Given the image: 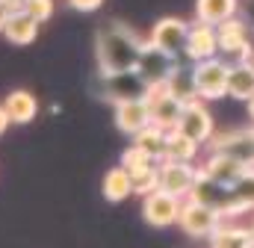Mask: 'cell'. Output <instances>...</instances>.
I'll return each instance as SVG.
<instances>
[{"label": "cell", "mask_w": 254, "mask_h": 248, "mask_svg": "<svg viewBox=\"0 0 254 248\" xmlns=\"http://www.w3.org/2000/svg\"><path fill=\"white\" fill-rule=\"evenodd\" d=\"M9 15H12V12H9V9H6L3 3H0V33L6 30V24H9Z\"/></svg>", "instance_id": "f1b7e54d"}, {"label": "cell", "mask_w": 254, "mask_h": 248, "mask_svg": "<svg viewBox=\"0 0 254 248\" xmlns=\"http://www.w3.org/2000/svg\"><path fill=\"white\" fill-rule=\"evenodd\" d=\"M160 160H154L148 151H142L139 145H130L122 151V166H125L130 175H136V172H145V169H151V166H157Z\"/></svg>", "instance_id": "7402d4cb"}, {"label": "cell", "mask_w": 254, "mask_h": 248, "mask_svg": "<svg viewBox=\"0 0 254 248\" xmlns=\"http://www.w3.org/2000/svg\"><path fill=\"white\" fill-rule=\"evenodd\" d=\"M228 95L237 101H249L254 95V65L249 62H234L228 74Z\"/></svg>", "instance_id": "9a60e30c"}, {"label": "cell", "mask_w": 254, "mask_h": 248, "mask_svg": "<svg viewBox=\"0 0 254 248\" xmlns=\"http://www.w3.org/2000/svg\"><path fill=\"white\" fill-rule=\"evenodd\" d=\"M116 127L125 133V136H136L142 127L151 124V104L142 98V95H133V98H122L116 101Z\"/></svg>", "instance_id": "52a82bcc"}, {"label": "cell", "mask_w": 254, "mask_h": 248, "mask_svg": "<svg viewBox=\"0 0 254 248\" xmlns=\"http://www.w3.org/2000/svg\"><path fill=\"white\" fill-rule=\"evenodd\" d=\"M9 124H12V116H9V113H6V107L0 104V136L9 130Z\"/></svg>", "instance_id": "4316f807"}, {"label": "cell", "mask_w": 254, "mask_h": 248, "mask_svg": "<svg viewBox=\"0 0 254 248\" xmlns=\"http://www.w3.org/2000/svg\"><path fill=\"white\" fill-rule=\"evenodd\" d=\"M252 65H254V54H252Z\"/></svg>", "instance_id": "1f68e13d"}, {"label": "cell", "mask_w": 254, "mask_h": 248, "mask_svg": "<svg viewBox=\"0 0 254 248\" xmlns=\"http://www.w3.org/2000/svg\"><path fill=\"white\" fill-rule=\"evenodd\" d=\"M201 142H195L192 136H187L184 130H169V139H166V157L163 160H181V163H192L195 154H198Z\"/></svg>", "instance_id": "ac0fdd59"}, {"label": "cell", "mask_w": 254, "mask_h": 248, "mask_svg": "<svg viewBox=\"0 0 254 248\" xmlns=\"http://www.w3.org/2000/svg\"><path fill=\"white\" fill-rule=\"evenodd\" d=\"M246 169H252V166H246V163H240V160H234L228 154H219V151H210V157L201 163V175L204 178H210L216 184H225V186H234L243 178Z\"/></svg>", "instance_id": "8fae6325"}, {"label": "cell", "mask_w": 254, "mask_h": 248, "mask_svg": "<svg viewBox=\"0 0 254 248\" xmlns=\"http://www.w3.org/2000/svg\"><path fill=\"white\" fill-rule=\"evenodd\" d=\"M187 33H190V24L181 21V18H160L151 30V45L166 54V57H178L187 45Z\"/></svg>", "instance_id": "8992f818"}, {"label": "cell", "mask_w": 254, "mask_h": 248, "mask_svg": "<svg viewBox=\"0 0 254 248\" xmlns=\"http://www.w3.org/2000/svg\"><path fill=\"white\" fill-rule=\"evenodd\" d=\"M101 192H104V198H107V201L122 204L125 198H130V192H133V175L127 172L122 163H119L116 169H107L104 184H101Z\"/></svg>", "instance_id": "5bb4252c"}, {"label": "cell", "mask_w": 254, "mask_h": 248, "mask_svg": "<svg viewBox=\"0 0 254 248\" xmlns=\"http://www.w3.org/2000/svg\"><path fill=\"white\" fill-rule=\"evenodd\" d=\"M195 15H198V21L219 27L222 21L237 15V0H195Z\"/></svg>", "instance_id": "d6986e66"}, {"label": "cell", "mask_w": 254, "mask_h": 248, "mask_svg": "<svg viewBox=\"0 0 254 248\" xmlns=\"http://www.w3.org/2000/svg\"><path fill=\"white\" fill-rule=\"evenodd\" d=\"M169 77V86H172V95H178L184 104L187 101H195L198 92H195V80H192V68H181V65H172L166 71Z\"/></svg>", "instance_id": "44dd1931"}, {"label": "cell", "mask_w": 254, "mask_h": 248, "mask_svg": "<svg viewBox=\"0 0 254 248\" xmlns=\"http://www.w3.org/2000/svg\"><path fill=\"white\" fill-rule=\"evenodd\" d=\"M181 207H184V198L172 195L169 189H154L142 198V219L151 228H172L181 219Z\"/></svg>", "instance_id": "277c9868"}, {"label": "cell", "mask_w": 254, "mask_h": 248, "mask_svg": "<svg viewBox=\"0 0 254 248\" xmlns=\"http://www.w3.org/2000/svg\"><path fill=\"white\" fill-rule=\"evenodd\" d=\"M181 231L190 234L192 240H210L222 225H225V216L210 207V204H201L195 198H187L184 207H181V219H178Z\"/></svg>", "instance_id": "7a4b0ae2"}, {"label": "cell", "mask_w": 254, "mask_h": 248, "mask_svg": "<svg viewBox=\"0 0 254 248\" xmlns=\"http://www.w3.org/2000/svg\"><path fill=\"white\" fill-rule=\"evenodd\" d=\"M201 178V166L181 160H160V189H169L178 198H190Z\"/></svg>", "instance_id": "5b68a950"}, {"label": "cell", "mask_w": 254, "mask_h": 248, "mask_svg": "<svg viewBox=\"0 0 254 248\" xmlns=\"http://www.w3.org/2000/svg\"><path fill=\"white\" fill-rule=\"evenodd\" d=\"M154 189H160V163L157 166H151V169H145V172H136L133 175V192L136 195H148V192H154Z\"/></svg>", "instance_id": "cb8c5ba5"}, {"label": "cell", "mask_w": 254, "mask_h": 248, "mask_svg": "<svg viewBox=\"0 0 254 248\" xmlns=\"http://www.w3.org/2000/svg\"><path fill=\"white\" fill-rule=\"evenodd\" d=\"M234 195H237V204L243 213L254 210V166L243 172V178L234 184Z\"/></svg>", "instance_id": "603a6c76"}, {"label": "cell", "mask_w": 254, "mask_h": 248, "mask_svg": "<svg viewBox=\"0 0 254 248\" xmlns=\"http://www.w3.org/2000/svg\"><path fill=\"white\" fill-rule=\"evenodd\" d=\"M101 3L104 0H68V6L77 12H95V9H101Z\"/></svg>", "instance_id": "484cf974"}, {"label": "cell", "mask_w": 254, "mask_h": 248, "mask_svg": "<svg viewBox=\"0 0 254 248\" xmlns=\"http://www.w3.org/2000/svg\"><path fill=\"white\" fill-rule=\"evenodd\" d=\"M133 139V145H139L142 151H148L154 160H163L166 157V139H169V130L166 127H160V124H148V127H142L136 136H130Z\"/></svg>", "instance_id": "e0dca14e"}, {"label": "cell", "mask_w": 254, "mask_h": 248, "mask_svg": "<svg viewBox=\"0 0 254 248\" xmlns=\"http://www.w3.org/2000/svg\"><path fill=\"white\" fill-rule=\"evenodd\" d=\"M246 248H254V237H252V240H249V246H246Z\"/></svg>", "instance_id": "4dcf8cb0"}, {"label": "cell", "mask_w": 254, "mask_h": 248, "mask_svg": "<svg viewBox=\"0 0 254 248\" xmlns=\"http://www.w3.org/2000/svg\"><path fill=\"white\" fill-rule=\"evenodd\" d=\"M228 74H231V65L225 60H219V57L195 62V65H192V80H195L198 98L216 101V98L228 95Z\"/></svg>", "instance_id": "3957f363"}, {"label": "cell", "mask_w": 254, "mask_h": 248, "mask_svg": "<svg viewBox=\"0 0 254 248\" xmlns=\"http://www.w3.org/2000/svg\"><path fill=\"white\" fill-rule=\"evenodd\" d=\"M181 116H184V101L178 95H172V92L151 104V122L166 127V130H175L178 122H181Z\"/></svg>", "instance_id": "2e32d148"}, {"label": "cell", "mask_w": 254, "mask_h": 248, "mask_svg": "<svg viewBox=\"0 0 254 248\" xmlns=\"http://www.w3.org/2000/svg\"><path fill=\"white\" fill-rule=\"evenodd\" d=\"M9 12H18V9H24V0H0Z\"/></svg>", "instance_id": "83f0119b"}, {"label": "cell", "mask_w": 254, "mask_h": 248, "mask_svg": "<svg viewBox=\"0 0 254 248\" xmlns=\"http://www.w3.org/2000/svg\"><path fill=\"white\" fill-rule=\"evenodd\" d=\"M252 231H254V222H252Z\"/></svg>", "instance_id": "d6a6232c"}, {"label": "cell", "mask_w": 254, "mask_h": 248, "mask_svg": "<svg viewBox=\"0 0 254 248\" xmlns=\"http://www.w3.org/2000/svg\"><path fill=\"white\" fill-rule=\"evenodd\" d=\"M254 237L252 228H240V225H222L213 237H210V248H246L249 240Z\"/></svg>", "instance_id": "ffe728a7"}, {"label": "cell", "mask_w": 254, "mask_h": 248, "mask_svg": "<svg viewBox=\"0 0 254 248\" xmlns=\"http://www.w3.org/2000/svg\"><path fill=\"white\" fill-rule=\"evenodd\" d=\"M178 130H184L187 136H192L195 142H201V145H207L210 139H213V116H210V110L204 107V98H195V101H187L184 104V116H181V122H178Z\"/></svg>", "instance_id": "ba28073f"}, {"label": "cell", "mask_w": 254, "mask_h": 248, "mask_svg": "<svg viewBox=\"0 0 254 248\" xmlns=\"http://www.w3.org/2000/svg\"><path fill=\"white\" fill-rule=\"evenodd\" d=\"M3 107H6V113L12 116V124H30L39 116V101H36V95L27 92V89L9 92L6 101H3Z\"/></svg>", "instance_id": "4fadbf2b"}, {"label": "cell", "mask_w": 254, "mask_h": 248, "mask_svg": "<svg viewBox=\"0 0 254 248\" xmlns=\"http://www.w3.org/2000/svg\"><path fill=\"white\" fill-rule=\"evenodd\" d=\"M219 54L225 57H237V62H249L252 60V45H249V33H246V24L237 21V18H228L222 21L219 27Z\"/></svg>", "instance_id": "30bf717a"}, {"label": "cell", "mask_w": 254, "mask_h": 248, "mask_svg": "<svg viewBox=\"0 0 254 248\" xmlns=\"http://www.w3.org/2000/svg\"><path fill=\"white\" fill-rule=\"evenodd\" d=\"M24 12H30L36 21H48L54 15V0H24Z\"/></svg>", "instance_id": "d4e9b609"}, {"label": "cell", "mask_w": 254, "mask_h": 248, "mask_svg": "<svg viewBox=\"0 0 254 248\" xmlns=\"http://www.w3.org/2000/svg\"><path fill=\"white\" fill-rule=\"evenodd\" d=\"M148 51H151V42L142 45L136 39V33L122 24H113V27L98 33V62H101L104 74L119 77L127 71H142Z\"/></svg>", "instance_id": "6da1fadb"}, {"label": "cell", "mask_w": 254, "mask_h": 248, "mask_svg": "<svg viewBox=\"0 0 254 248\" xmlns=\"http://www.w3.org/2000/svg\"><path fill=\"white\" fill-rule=\"evenodd\" d=\"M184 54H187L192 62H201V60L216 57V54H219V30H216V24H207V21H195V24H190Z\"/></svg>", "instance_id": "9c48e42d"}, {"label": "cell", "mask_w": 254, "mask_h": 248, "mask_svg": "<svg viewBox=\"0 0 254 248\" xmlns=\"http://www.w3.org/2000/svg\"><path fill=\"white\" fill-rule=\"evenodd\" d=\"M39 24H42V21H36L30 12L18 9V12L9 15V24H6L3 36L9 39V45H30V42H36V36H39Z\"/></svg>", "instance_id": "7c38bea8"}, {"label": "cell", "mask_w": 254, "mask_h": 248, "mask_svg": "<svg viewBox=\"0 0 254 248\" xmlns=\"http://www.w3.org/2000/svg\"><path fill=\"white\" fill-rule=\"evenodd\" d=\"M246 104H249V116H252V122H254V95L246 101Z\"/></svg>", "instance_id": "f546056e"}]
</instances>
